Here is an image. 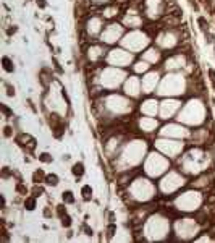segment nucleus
Wrapping results in <instances>:
<instances>
[{
  "label": "nucleus",
  "instance_id": "1",
  "mask_svg": "<svg viewBox=\"0 0 215 243\" xmlns=\"http://www.w3.org/2000/svg\"><path fill=\"white\" fill-rule=\"evenodd\" d=\"M149 34L147 33H131V34H128L126 38L123 39V46L126 47H130L133 49V51H139V49L142 47H146L149 44Z\"/></svg>",
  "mask_w": 215,
  "mask_h": 243
},
{
  "label": "nucleus",
  "instance_id": "2",
  "mask_svg": "<svg viewBox=\"0 0 215 243\" xmlns=\"http://www.w3.org/2000/svg\"><path fill=\"white\" fill-rule=\"evenodd\" d=\"M121 36H123V26L118 24V23H113V24H109L100 33V41L105 42V44H113Z\"/></svg>",
  "mask_w": 215,
  "mask_h": 243
},
{
  "label": "nucleus",
  "instance_id": "3",
  "mask_svg": "<svg viewBox=\"0 0 215 243\" xmlns=\"http://www.w3.org/2000/svg\"><path fill=\"white\" fill-rule=\"evenodd\" d=\"M131 60H133V55L125 52V51H121V49L110 51V54H109V63H112V65L126 67V65H130V63H131Z\"/></svg>",
  "mask_w": 215,
  "mask_h": 243
},
{
  "label": "nucleus",
  "instance_id": "4",
  "mask_svg": "<svg viewBox=\"0 0 215 243\" xmlns=\"http://www.w3.org/2000/svg\"><path fill=\"white\" fill-rule=\"evenodd\" d=\"M157 81H159V73H157V71H150V73H147L144 78H142V81H141L142 92H144V94H150V92L155 89Z\"/></svg>",
  "mask_w": 215,
  "mask_h": 243
},
{
  "label": "nucleus",
  "instance_id": "5",
  "mask_svg": "<svg viewBox=\"0 0 215 243\" xmlns=\"http://www.w3.org/2000/svg\"><path fill=\"white\" fill-rule=\"evenodd\" d=\"M142 91V86H141V81L138 80L136 76H130L125 83V92L131 97H138L139 92Z\"/></svg>",
  "mask_w": 215,
  "mask_h": 243
},
{
  "label": "nucleus",
  "instance_id": "6",
  "mask_svg": "<svg viewBox=\"0 0 215 243\" xmlns=\"http://www.w3.org/2000/svg\"><path fill=\"white\" fill-rule=\"evenodd\" d=\"M102 29V18L99 16H92L88 20V26H86V33H88L89 38H96Z\"/></svg>",
  "mask_w": 215,
  "mask_h": 243
},
{
  "label": "nucleus",
  "instance_id": "7",
  "mask_svg": "<svg viewBox=\"0 0 215 243\" xmlns=\"http://www.w3.org/2000/svg\"><path fill=\"white\" fill-rule=\"evenodd\" d=\"M180 105L181 104L178 102V101H165V102H162V105H160V115H162V118H170L178 110V107H180Z\"/></svg>",
  "mask_w": 215,
  "mask_h": 243
},
{
  "label": "nucleus",
  "instance_id": "8",
  "mask_svg": "<svg viewBox=\"0 0 215 243\" xmlns=\"http://www.w3.org/2000/svg\"><path fill=\"white\" fill-rule=\"evenodd\" d=\"M157 42L163 47H173V46H176L178 39L171 31H167V33H162V34L157 36Z\"/></svg>",
  "mask_w": 215,
  "mask_h": 243
},
{
  "label": "nucleus",
  "instance_id": "9",
  "mask_svg": "<svg viewBox=\"0 0 215 243\" xmlns=\"http://www.w3.org/2000/svg\"><path fill=\"white\" fill-rule=\"evenodd\" d=\"M186 65V59H184V55H173V57H170V59H167L165 62V68L167 70H176V68H183Z\"/></svg>",
  "mask_w": 215,
  "mask_h": 243
},
{
  "label": "nucleus",
  "instance_id": "10",
  "mask_svg": "<svg viewBox=\"0 0 215 243\" xmlns=\"http://www.w3.org/2000/svg\"><path fill=\"white\" fill-rule=\"evenodd\" d=\"M88 52H89L88 57H89L91 62H99L105 57V49L100 47V46H91Z\"/></svg>",
  "mask_w": 215,
  "mask_h": 243
},
{
  "label": "nucleus",
  "instance_id": "11",
  "mask_svg": "<svg viewBox=\"0 0 215 243\" xmlns=\"http://www.w3.org/2000/svg\"><path fill=\"white\" fill-rule=\"evenodd\" d=\"M142 18L139 15H131V13H126V15L123 16V24L128 26V28H139L142 26Z\"/></svg>",
  "mask_w": 215,
  "mask_h": 243
},
{
  "label": "nucleus",
  "instance_id": "12",
  "mask_svg": "<svg viewBox=\"0 0 215 243\" xmlns=\"http://www.w3.org/2000/svg\"><path fill=\"white\" fill-rule=\"evenodd\" d=\"M159 102L155 101V99H147L146 102H142V105H141V110H142V113H147V115H155V112H157V105Z\"/></svg>",
  "mask_w": 215,
  "mask_h": 243
},
{
  "label": "nucleus",
  "instance_id": "13",
  "mask_svg": "<svg viewBox=\"0 0 215 243\" xmlns=\"http://www.w3.org/2000/svg\"><path fill=\"white\" fill-rule=\"evenodd\" d=\"M157 120L155 118H150V117H144V118H141L139 120V128L141 130H144V131H154L155 128H157Z\"/></svg>",
  "mask_w": 215,
  "mask_h": 243
},
{
  "label": "nucleus",
  "instance_id": "14",
  "mask_svg": "<svg viewBox=\"0 0 215 243\" xmlns=\"http://www.w3.org/2000/svg\"><path fill=\"white\" fill-rule=\"evenodd\" d=\"M144 60L149 63H155L160 60V51L159 49H149V51L144 52Z\"/></svg>",
  "mask_w": 215,
  "mask_h": 243
},
{
  "label": "nucleus",
  "instance_id": "15",
  "mask_svg": "<svg viewBox=\"0 0 215 243\" xmlns=\"http://www.w3.org/2000/svg\"><path fill=\"white\" fill-rule=\"evenodd\" d=\"M118 11H120V8L117 5H112V7H107V8H104L102 10V18H113V16H117L118 15Z\"/></svg>",
  "mask_w": 215,
  "mask_h": 243
},
{
  "label": "nucleus",
  "instance_id": "16",
  "mask_svg": "<svg viewBox=\"0 0 215 243\" xmlns=\"http://www.w3.org/2000/svg\"><path fill=\"white\" fill-rule=\"evenodd\" d=\"M147 70H149V62L141 60V62L134 63V71H138V73H144V71H147Z\"/></svg>",
  "mask_w": 215,
  "mask_h": 243
},
{
  "label": "nucleus",
  "instance_id": "17",
  "mask_svg": "<svg viewBox=\"0 0 215 243\" xmlns=\"http://www.w3.org/2000/svg\"><path fill=\"white\" fill-rule=\"evenodd\" d=\"M45 174H44V170L42 169H39V170H36L34 172V175H32V182L34 183H41V182H45Z\"/></svg>",
  "mask_w": 215,
  "mask_h": 243
},
{
  "label": "nucleus",
  "instance_id": "18",
  "mask_svg": "<svg viewBox=\"0 0 215 243\" xmlns=\"http://www.w3.org/2000/svg\"><path fill=\"white\" fill-rule=\"evenodd\" d=\"M71 172H73L75 177H83V174H84V166H83V162H76L75 166H73V169H71Z\"/></svg>",
  "mask_w": 215,
  "mask_h": 243
},
{
  "label": "nucleus",
  "instance_id": "19",
  "mask_svg": "<svg viewBox=\"0 0 215 243\" xmlns=\"http://www.w3.org/2000/svg\"><path fill=\"white\" fill-rule=\"evenodd\" d=\"M2 63H3V70H5V71H8V73H13V71H15L13 62L8 59V57H3V59H2Z\"/></svg>",
  "mask_w": 215,
  "mask_h": 243
},
{
  "label": "nucleus",
  "instance_id": "20",
  "mask_svg": "<svg viewBox=\"0 0 215 243\" xmlns=\"http://www.w3.org/2000/svg\"><path fill=\"white\" fill-rule=\"evenodd\" d=\"M81 193H83V199H84V201H91V198H92V188L89 187V185H84Z\"/></svg>",
  "mask_w": 215,
  "mask_h": 243
},
{
  "label": "nucleus",
  "instance_id": "21",
  "mask_svg": "<svg viewBox=\"0 0 215 243\" xmlns=\"http://www.w3.org/2000/svg\"><path fill=\"white\" fill-rule=\"evenodd\" d=\"M45 183L49 185V187H57L58 185V177H57L55 174H50L45 177Z\"/></svg>",
  "mask_w": 215,
  "mask_h": 243
},
{
  "label": "nucleus",
  "instance_id": "22",
  "mask_svg": "<svg viewBox=\"0 0 215 243\" xmlns=\"http://www.w3.org/2000/svg\"><path fill=\"white\" fill-rule=\"evenodd\" d=\"M24 208H26L28 211H34V208H36V198H34V196L24 199Z\"/></svg>",
  "mask_w": 215,
  "mask_h": 243
},
{
  "label": "nucleus",
  "instance_id": "23",
  "mask_svg": "<svg viewBox=\"0 0 215 243\" xmlns=\"http://www.w3.org/2000/svg\"><path fill=\"white\" fill-rule=\"evenodd\" d=\"M197 24H199V28L204 31V34L205 33H209V23L205 21V18H202V16H199L197 18Z\"/></svg>",
  "mask_w": 215,
  "mask_h": 243
},
{
  "label": "nucleus",
  "instance_id": "24",
  "mask_svg": "<svg viewBox=\"0 0 215 243\" xmlns=\"http://www.w3.org/2000/svg\"><path fill=\"white\" fill-rule=\"evenodd\" d=\"M63 195V201L71 204V203H75V196H73V191H63L62 193Z\"/></svg>",
  "mask_w": 215,
  "mask_h": 243
},
{
  "label": "nucleus",
  "instance_id": "25",
  "mask_svg": "<svg viewBox=\"0 0 215 243\" xmlns=\"http://www.w3.org/2000/svg\"><path fill=\"white\" fill-rule=\"evenodd\" d=\"M15 190H16V193H18V195H21V196H26V195H28V188H26V187H24V185L21 183V182H18V183H16Z\"/></svg>",
  "mask_w": 215,
  "mask_h": 243
},
{
  "label": "nucleus",
  "instance_id": "26",
  "mask_svg": "<svg viewBox=\"0 0 215 243\" xmlns=\"http://www.w3.org/2000/svg\"><path fill=\"white\" fill-rule=\"evenodd\" d=\"M31 193H32V196H34V198H39V196L44 195V188L39 187V183H36V187L31 190Z\"/></svg>",
  "mask_w": 215,
  "mask_h": 243
},
{
  "label": "nucleus",
  "instance_id": "27",
  "mask_svg": "<svg viewBox=\"0 0 215 243\" xmlns=\"http://www.w3.org/2000/svg\"><path fill=\"white\" fill-rule=\"evenodd\" d=\"M55 211H57V216H58V217H63V216L67 214V208H65V204H58V206L55 208Z\"/></svg>",
  "mask_w": 215,
  "mask_h": 243
},
{
  "label": "nucleus",
  "instance_id": "28",
  "mask_svg": "<svg viewBox=\"0 0 215 243\" xmlns=\"http://www.w3.org/2000/svg\"><path fill=\"white\" fill-rule=\"evenodd\" d=\"M62 219V225L63 227H71V217L68 216V214H65L63 217H60Z\"/></svg>",
  "mask_w": 215,
  "mask_h": 243
},
{
  "label": "nucleus",
  "instance_id": "29",
  "mask_svg": "<svg viewBox=\"0 0 215 243\" xmlns=\"http://www.w3.org/2000/svg\"><path fill=\"white\" fill-rule=\"evenodd\" d=\"M39 161H42V162H52L54 159H52V156H50L49 152H42L39 156Z\"/></svg>",
  "mask_w": 215,
  "mask_h": 243
},
{
  "label": "nucleus",
  "instance_id": "30",
  "mask_svg": "<svg viewBox=\"0 0 215 243\" xmlns=\"http://www.w3.org/2000/svg\"><path fill=\"white\" fill-rule=\"evenodd\" d=\"M5 88H6V94L10 97H15V88H13L10 83H5Z\"/></svg>",
  "mask_w": 215,
  "mask_h": 243
},
{
  "label": "nucleus",
  "instance_id": "31",
  "mask_svg": "<svg viewBox=\"0 0 215 243\" xmlns=\"http://www.w3.org/2000/svg\"><path fill=\"white\" fill-rule=\"evenodd\" d=\"M0 107H2V112L5 113V117H6V118H11V117H13V112H11V110H10V109H8V107H6L5 104H2Z\"/></svg>",
  "mask_w": 215,
  "mask_h": 243
},
{
  "label": "nucleus",
  "instance_id": "32",
  "mask_svg": "<svg viewBox=\"0 0 215 243\" xmlns=\"http://www.w3.org/2000/svg\"><path fill=\"white\" fill-rule=\"evenodd\" d=\"M3 135H5L6 138H11V135H13V128H11V126H8V125H6V126L3 128Z\"/></svg>",
  "mask_w": 215,
  "mask_h": 243
},
{
  "label": "nucleus",
  "instance_id": "33",
  "mask_svg": "<svg viewBox=\"0 0 215 243\" xmlns=\"http://www.w3.org/2000/svg\"><path fill=\"white\" fill-rule=\"evenodd\" d=\"M52 62H54V67H55V70L58 71V73H63V68L60 67V63H58V60H57V59H52Z\"/></svg>",
  "mask_w": 215,
  "mask_h": 243
},
{
  "label": "nucleus",
  "instance_id": "34",
  "mask_svg": "<svg viewBox=\"0 0 215 243\" xmlns=\"http://www.w3.org/2000/svg\"><path fill=\"white\" fill-rule=\"evenodd\" d=\"M209 76H210V83H212V86H213V89H215V71L210 68L209 70Z\"/></svg>",
  "mask_w": 215,
  "mask_h": 243
},
{
  "label": "nucleus",
  "instance_id": "35",
  "mask_svg": "<svg viewBox=\"0 0 215 243\" xmlns=\"http://www.w3.org/2000/svg\"><path fill=\"white\" fill-rule=\"evenodd\" d=\"M16 31H18V28H16V26H11V28H8V29H6V34H8V36H13Z\"/></svg>",
  "mask_w": 215,
  "mask_h": 243
},
{
  "label": "nucleus",
  "instance_id": "36",
  "mask_svg": "<svg viewBox=\"0 0 215 243\" xmlns=\"http://www.w3.org/2000/svg\"><path fill=\"white\" fill-rule=\"evenodd\" d=\"M44 217H52V209L50 208H44Z\"/></svg>",
  "mask_w": 215,
  "mask_h": 243
},
{
  "label": "nucleus",
  "instance_id": "37",
  "mask_svg": "<svg viewBox=\"0 0 215 243\" xmlns=\"http://www.w3.org/2000/svg\"><path fill=\"white\" fill-rule=\"evenodd\" d=\"M36 3H37V7H39V8H44V7L47 5V2H45V0H36Z\"/></svg>",
  "mask_w": 215,
  "mask_h": 243
},
{
  "label": "nucleus",
  "instance_id": "38",
  "mask_svg": "<svg viewBox=\"0 0 215 243\" xmlns=\"http://www.w3.org/2000/svg\"><path fill=\"white\" fill-rule=\"evenodd\" d=\"M107 232H109V237H112V235H113V232H115V225L112 224L109 228H107Z\"/></svg>",
  "mask_w": 215,
  "mask_h": 243
},
{
  "label": "nucleus",
  "instance_id": "39",
  "mask_svg": "<svg viewBox=\"0 0 215 243\" xmlns=\"http://www.w3.org/2000/svg\"><path fill=\"white\" fill-rule=\"evenodd\" d=\"M109 0H91V3H96V5H100V3H107Z\"/></svg>",
  "mask_w": 215,
  "mask_h": 243
},
{
  "label": "nucleus",
  "instance_id": "40",
  "mask_svg": "<svg viewBox=\"0 0 215 243\" xmlns=\"http://www.w3.org/2000/svg\"><path fill=\"white\" fill-rule=\"evenodd\" d=\"M2 175H3V178H6L10 175V170H8V167H3V172H2Z\"/></svg>",
  "mask_w": 215,
  "mask_h": 243
},
{
  "label": "nucleus",
  "instance_id": "41",
  "mask_svg": "<svg viewBox=\"0 0 215 243\" xmlns=\"http://www.w3.org/2000/svg\"><path fill=\"white\" fill-rule=\"evenodd\" d=\"M84 232L88 233V235H92V233H94V232H92V228H89L88 225H84Z\"/></svg>",
  "mask_w": 215,
  "mask_h": 243
},
{
  "label": "nucleus",
  "instance_id": "42",
  "mask_svg": "<svg viewBox=\"0 0 215 243\" xmlns=\"http://www.w3.org/2000/svg\"><path fill=\"white\" fill-rule=\"evenodd\" d=\"M207 203H215V196H207Z\"/></svg>",
  "mask_w": 215,
  "mask_h": 243
},
{
  "label": "nucleus",
  "instance_id": "43",
  "mask_svg": "<svg viewBox=\"0 0 215 243\" xmlns=\"http://www.w3.org/2000/svg\"><path fill=\"white\" fill-rule=\"evenodd\" d=\"M26 2H29V0H26Z\"/></svg>",
  "mask_w": 215,
  "mask_h": 243
}]
</instances>
